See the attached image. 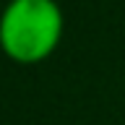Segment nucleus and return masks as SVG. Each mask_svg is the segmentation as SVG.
<instances>
[{
	"label": "nucleus",
	"instance_id": "nucleus-1",
	"mask_svg": "<svg viewBox=\"0 0 125 125\" xmlns=\"http://www.w3.org/2000/svg\"><path fill=\"white\" fill-rule=\"evenodd\" d=\"M60 34L62 13L55 0H10L0 16V44L18 62L47 57Z\"/></svg>",
	"mask_w": 125,
	"mask_h": 125
}]
</instances>
